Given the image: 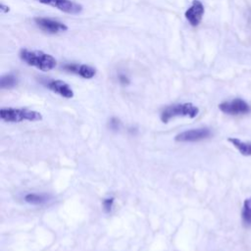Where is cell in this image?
I'll return each mask as SVG.
<instances>
[{
    "instance_id": "cell-3",
    "label": "cell",
    "mask_w": 251,
    "mask_h": 251,
    "mask_svg": "<svg viewBox=\"0 0 251 251\" xmlns=\"http://www.w3.org/2000/svg\"><path fill=\"white\" fill-rule=\"evenodd\" d=\"M199 113L198 107L192 103H179L166 107L161 113V121L165 124L169 123L176 117L195 118Z\"/></svg>"
},
{
    "instance_id": "cell-16",
    "label": "cell",
    "mask_w": 251,
    "mask_h": 251,
    "mask_svg": "<svg viewBox=\"0 0 251 251\" xmlns=\"http://www.w3.org/2000/svg\"><path fill=\"white\" fill-rule=\"evenodd\" d=\"M109 127L115 131L119 130L121 128V121L116 117L111 118L109 121Z\"/></svg>"
},
{
    "instance_id": "cell-4",
    "label": "cell",
    "mask_w": 251,
    "mask_h": 251,
    "mask_svg": "<svg viewBox=\"0 0 251 251\" xmlns=\"http://www.w3.org/2000/svg\"><path fill=\"white\" fill-rule=\"evenodd\" d=\"M219 109L226 114L231 116H238V115H245L251 112V106L240 98H235L230 101L222 102L219 105Z\"/></svg>"
},
{
    "instance_id": "cell-10",
    "label": "cell",
    "mask_w": 251,
    "mask_h": 251,
    "mask_svg": "<svg viewBox=\"0 0 251 251\" xmlns=\"http://www.w3.org/2000/svg\"><path fill=\"white\" fill-rule=\"evenodd\" d=\"M45 86L54 93H57L67 99L73 98L75 95L72 87L67 82L60 79H49L45 82Z\"/></svg>"
},
{
    "instance_id": "cell-17",
    "label": "cell",
    "mask_w": 251,
    "mask_h": 251,
    "mask_svg": "<svg viewBox=\"0 0 251 251\" xmlns=\"http://www.w3.org/2000/svg\"><path fill=\"white\" fill-rule=\"evenodd\" d=\"M118 79H119L120 83L123 84V85L129 84V78L126 75H124V74H120L119 76H118Z\"/></svg>"
},
{
    "instance_id": "cell-8",
    "label": "cell",
    "mask_w": 251,
    "mask_h": 251,
    "mask_svg": "<svg viewBox=\"0 0 251 251\" xmlns=\"http://www.w3.org/2000/svg\"><path fill=\"white\" fill-rule=\"evenodd\" d=\"M205 8L203 3L200 0H193L191 5L187 8L184 13L185 19L192 26H197L204 16Z\"/></svg>"
},
{
    "instance_id": "cell-9",
    "label": "cell",
    "mask_w": 251,
    "mask_h": 251,
    "mask_svg": "<svg viewBox=\"0 0 251 251\" xmlns=\"http://www.w3.org/2000/svg\"><path fill=\"white\" fill-rule=\"evenodd\" d=\"M63 69L69 73L75 74L83 78L90 79L95 76L96 75V69L88 66L86 64H75V63H69L65 64L63 66Z\"/></svg>"
},
{
    "instance_id": "cell-1",
    "label": "cell",
    "mask_w": 251,
    "mask_h": 251,
    "mask_svg": "<svg viewBox=\"0 0 251 251\" xmlns=\"http://www.w3.org/2000/svg\"><path fill=\"white\" fill-rule=\"evenodd\" d=\"M19 56L24 63L42 72H49L57 65L56 59L52 55L39 50H28L26 48H23L21 49Z\"/></svg>"
},
{
    "instance_id": "cell-14",
    "label": "cell",
    "mask_w": 251,
    "mask_h": 251,
    "mask_svg": "<svg viewBox=\"0 0 251 251\" xmlns=\"http://www.w3.org/2000/svg\"><path fill=\"white\" fill-rule=\"evenodd\" d=\"M25 201L32 205H41L47 201V197L43 194L28 193L25 196Z\"/></svg>"
},
{
    "instance_id": "cell-12",
    "label": "cell",
    "mask_w": 251,
    "mask_h": 251,
    "mask_svg": "<svg viewBox=\"0 0 251 251\" xmlns=\"http://www.w3.org/2000/svg\"><path fill=\"white\" fill-rule=\"evenodd\" d=\"M18 84V77L14 74H6L0 78V87L2 89H10Z\"/></svg>"
},
{
    "instance_id": "cell-18",
    "label": "cell",
    "mask_w": 251,
    "mask_h": 251,
    "mask_svg": "<svg viewBox=\"0 0 251 251\" xmlns=\"http://www.w3.org/2000/svg\"><path fill=\"white\" fill-rule=\"evenodd\" d=\"M0 11H1V13H3V14H6V13H8L9 11H10V8H9V6H6V5H4L3 3L0 5Z\"/></svg>"
},
{
    "instance_id": "cell-7",
    "label": "cell",
    "mask_w": 251,
    "mask_h": 251,
    "mask_svg": "<svg viewBox=\"0 0 251 251\" xmlns=\"http://www.w3.org/2000/svg\"><path fill=\"white\" fill-rule=\"evenodd\" d=\"M34 23L41 30L51 34L68 30V26L64 23H61L57 20H53L50 18L36 17L34 18Z\"/></svg>"
},
{
    "instance_id": "cell-11",
    "label": "cell",
    "mask_w": 251,
    "mask_h": 251,
    "mask_svg": "<svg viewBox=\"0 0 251 251\" xmlns=\"http://www.w3.org/2000/svg\"><path fill=\"white\" fill-rule=\"evenodd\" d=\"M228 142H230L243 156H251V141H242L235 137H229Z\"/></svg>"
},
{
    "instance_id": "cell-5",
    "label": "cell",
    "mask_w": 251,
    "mask_h": 251,
    "mask_svg": "<svg viewBox=\"0 0 251 251\" xmlns=\"http://www.w3.org/2000/svg\"><path fill=\"white\" fill-rule=\"evenodd\" d=\"M36 1L71 15H76L82 11V6L73 0H36Z\"/></svg>"
},
{
    "instance_id": "cell-2",
    "label": "cell",
    "mask_w": 251,
    "mask_h": 251,
    "mask_svg": "<svg viewBox=\"0 0 251 251\" xmlns=\"http://www.w3.org/2000/svg\"><path fill=\"white\" fill-rule=\"evenodd\" d=\"M0 118L6 123H21L24 121L37 122L42 120V115L33 110L26 108H2L0 110Z\"/></svg>"
},
{
    "instance_id": "cell-13",
    "label": "cell",
    "mask_w": 251,
    "mask_h": 251,
    "mask_svg": "<svg viewBox=\"0 0 251 251\" xmlns=\"http://www.w3.org/2000/svg\"><path fill=\"white\" fill-rule=\"evenodd\" d=\"M242 222L245 226H251V197L244 200L241 211Z\"/></svg>"
},
{
    "instance_id": "cell-6",
    "label": "cell",
    "mask_w": 251,
    "mask_h": 251,
    "mask_svg": "<svg viewBox=\"0 0 251 251\" xmlns=\"http://www.w3.org/2000/svg\"><path fill=\"white\" fill-rule=\"evenodd\" d=\"M212 135L211 129L208 127H199V128H191L188 130H184L177 135H176L175 139L178 142H195L199 140L206 139Z\"/></svg>"
},
{
    "instance_id": "cell-15",
    "label": "cell",
    "mask_w": 251,
    "mask_h": 251,
    "mask_svg": "<svg viewBox=\"0 0 251 251\" xmlns=\"http://www.w3.org/2000/svg\"><path fill=\"white\" fill-rule=\"evenodd\" d=\"M114 201H115L114 197H108V198L103 200L102 206H103V209H104V211L106 213H110L112 211V208H113V205H114Z\"/></svg>"
}]
</instances>
